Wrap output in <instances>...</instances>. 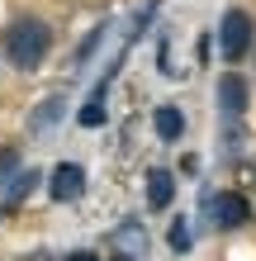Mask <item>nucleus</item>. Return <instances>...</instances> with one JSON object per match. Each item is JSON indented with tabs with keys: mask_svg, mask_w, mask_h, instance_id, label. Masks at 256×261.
I'll return each instance as SVG.
<instances>
[{
	"mask_svg": "<svg viewBox=\"0 0 256 261\" xmlns=\"http://www.w3.org/2000/svg\"><path fill=\"white\" fill-rule=\"evenodd\" d=\"M152 124H157V138H161V143H176V138L185 133V114H180L176 105H161V110L152 114Z\"/></svg>",
	"mask_w": 256,
	"mask_h": 261,
	"instance_id": "obj_6",
	"label": "nucleus"
},
{
	"mask_svg": "<svg viewBox=\"0 0 256 261\" xmlns=\"http://www.w3.org/2000/svg\"><path fill=\"white\" fill-rule=\"evenodd\" d=\"M247 105H251L247 81H242L237 71H223V76H218V110L228 114V119H237V114H247Z\"/></svg>",
	"mask_w": 256,
	"mask_h": 261,
	"instance_id": "obj_4",
	"label": "nucleus"
},
{
	"mask_svg": "<svg viewBox=\"0 0 256 261\" xmlns=\"http://www.w3.org/2000/svg\"><path fill=\"white\" fill-rule=\"evenodd\" d=\"M104 29H109V24H100V29H90V38L81 43V48H76V57H71V67H86L90 57H95V48L104 43Z\"/></svg>",
	"mask_w": 256,
	"mask_h": 261,
	"instance_id": "obj_9",
	"label": "nucleus"
},
{
	"mask_svg": "<svg viewBox=\"0 0 256 261\" xmlns=\"http://www.w3.org/2000/svg\"><path fill=\"white\" fill-rule=\"evenodd\" d=\"M62 105H67L62 95H52V100H43V110L34 114V128H52L57 119H62Z\"/></svg>",
	"mask_w": 256,
	"mask_h": 261,
	"instance_id": "obj_10",
	"label": "nucleus"
},
{
	"mask_svg": "<svg viewBox=\"0 0 256 261\" xmlns=\"http://www.w3.org/2000/svg\"><path fill=\"white\" fill-rule=\"evenodd\" d=\"M171 199H176V176L171 171H152V176H147V204H152V209H166Z\"/></svg>",
	"mask_w": 256,
	"mask_h": 261,
	"instance_id": "obj_7",
	"label": "nucleus"
},
{
	"mask_svg": "<svg viewBox=\"0 0 256 261\" xmlns=\"http://www.w3.org/2000/svg\"><path fill=\"white\" fill-rule=\"evenodd\" d=\"M114 261H133V256H114Z\"/></svg>",
	"mask_w": 256,
	"mask_h": 261,
	"instance_id": "obj_14",
	"label": "nucleus"
},
{
	"mask_svg": "<svg viewBox=\"0 0 256 261\" xmlns=\"http://www.w3.org/2000/svg\"><path fill=\"white\" fill-rule=\"evenodd\" d=\"M0 53H5V62L14 71H38L43 57L52 53V24L38 19V14H19V19H10L5 38H0Z\"/></svg>",
	"mask_w": 256,
	"mask_h": 261,
	"instance_id": "obj_1",
	"label": "nucleus"
},
{
	"mask_svg": "<svg viewBox=\"0 0 256 261\" xmlns=\"http://www.w3.org/2000/svg\"><path fill=\"white\" fill-rule=\"evenodd\" d=\"M67 261H100V256H95V252H71Z\"/></svg>",
	"mask_w": 256,
	"mask_h": 261,
	"instance_id": "obj_13",
	"label": "nucleus"
},
{
	"mask_svg": "<svg viewBox=\"0 0 256 261\" xmlns=\"http://www.w3.org/2000/svg\"><path fill=\"white\" fill-rule=\"evenodd\" d=\"M38 186V171H19V176H14L10 180V186H5V199H0V214H10L14 204H19V199L29 195V190H34Z\"/></svg>",
	"mask_w": 256,
	"mask_h": 261,
	"instance_id": "obj_8",
	"label": "nucleus"
},
{
	"mask_svg": "<svg viewBox=\"0 0 256 261\" xmlns=\"http://www.w3.org/2000/svg\"><path fill=\"white\" fill-rule=\"evenodd\" d=\"M171 247H176V252H185V247H190V228L180 223V219L171 223Z\"/></svg>",
	"mask_w": 256,
	"mask_h": 261,
	"instance_id": "obj_12",
	"label": "nucleus"
},
{
	"mask_svg": "<svg viewBox=\"0 0 256 261\" xmlns=\"http://www.w3.org/2000/svg\"><path fill=\"white\" fill-rule=\"evenodd\" d=\"M247 199L242 195H214L209 199V223L218 228V233H228V228H242L247 223Z\"/></svg>",
	"mask_w": 256,
	"mask_h": 261,
	"instance_id": "obj_3",
	"label": "nucleus"
},
{
	"mask_svg": "<svg viewBox=\"0 0 256 261\" xmlns=\"http://www.w3.org/2000/svg\"><path fill=\"white\" fill-rule=\"evenodd\" d=\"M81 190H86V171H81L76 162H62V166L52 171V180H48V195L57 199V204H71Z\"/></svg>",
	"mask_w": 256,
	"mask_h": 261,
	"instance_id": "obj_5",
	"label": "nucleus"
},
{
	"mask_svg": "<svg viewBox=\"0 0 256 261\" xmlns=\"http://www.w3.org/2000/svg\"><path fill=\"white\" fill-rule=\"evenodd\" d=\"M19 171V147H0V186H10Z\"/></svg>",
	"mask_w": 256,
	"mask_h": 261,
	"instance_id": "obj_11",
	"label": "nucleus"
},
{
	"mask_svg": "<svg viewBox=\"0 0 256 261\" xmlns=\"http://www.w3.org/2000/svg\"><path fill=\"white\" fill-rule=\"evenodd\" d=\"M256 43V19L247 10H223L218 19V48H223V62H242Z\"/></svg>",
	"mask_w": 256,
	"mask_h": 261,
	"instance_id": "obj_2",
	"label": "nucleus"
}]
</instances>
